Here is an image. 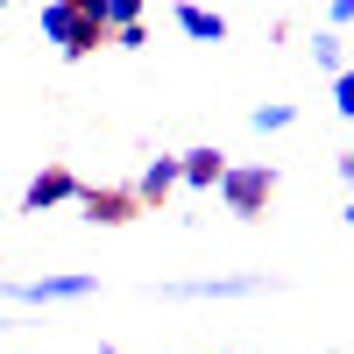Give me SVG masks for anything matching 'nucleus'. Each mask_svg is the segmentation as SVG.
<instances>
[{"label": "nucleus", "instance_id": "nucleus-1", "mask_svg": "<svg viewBox=\"0 0 354 354\" xmlns=\"http://www.w3.org/2000/svg\"><path fill=\"white\" fill-rule=\"evenodd\" d=\"M36 36L57 50V57H93L100 43H106V28H100V15H93V0H50V8L36 15Z\"/></svg>", "mask_w": 354, "mask_h": 354}, {"label": "nucleus", "instance_id": "nucleus-2", "mask_svg": "<svg viewBox=\"0 0 354 354\" xmlns=\"http://www.w3.org/2000/svg\"><path fill=\"white\" fill-rule=\"evenodd\" d=\"M270 192H277V163H227V177H220V205L234 220H262Z\"/></svg>", "mask_w": 354, "mask_h": 354}, {"label": "nucleus", "instance_id": "nucleus-3", "mask_svg": "<svg viewBox=\"0 0 354 354\" xmlns=\"http://www.w3.org/2000/svg\"><path fill=\"white\" fill-rule=\"evenodd\" d=\"M93 290H100L93 270H57V277H21V283H8V298H15V305H85Z\"/></svg>", "mask_w": 354, "mask_h": 354}, {"label": "nucleus", "instance_id": "nucleus-4", "mask_svg": "<svg viewBox=\"0 0 354 354\" xmlns=\"http://www.w3.org/2000/svg\"><path fill=\"white\" fill-rule=\"evenodd\" d=\"M277 290L270 277H185V283H163V298L177 305H220V298H262Z\"/></svg>", "mask_w": 354, "mask_h": 354}, {"label": "nucleus", "instance_id": "nucleus-5", "mask_svg": "<svg viewBox=\"0 0 354 354\" xmlns=\"http://www.w3.org/2000/svg\"><path fill=\"white\" fill-rule=\"evenodd\" d=\"M78 198H85L78 170H64V163H43V170L21 185V213L36 220V213H57V205H78Z\"/></svg>", "mask_w": 354, "mask_h": 354}, {"label": "nucleus", "instance_id": "nucleus-6", "mask_svg": "<svg viewBox=\"0 0 354 354\" xmlns=\"http://www.w3.org/2000/svg\"><path fill=\"white\" fill-rule=\"evenodd\" d=\"M78 213L93 220V227H128V220L142 213V205H135V192H128V185H85Z\"/></svg>", "mask_w": 354, "mask_h": 354}, {"label": "nucleus", "instance_id": "nucleus-7", "mask_svg": "<svg viewBox=\"0 0 354 354\" xmlns=\"http://www.w3.org/2000/svg\"><path fill=\"white\" fill-rule=\"evenodd\" d=\"M177 177H185V192H220V177H227V149H213V142H198V149H177Z\"/></svg>", "mask_w": 354, "mask_h": 354}, {"label": "nucleus", "instance_id": "nucleus-8", "mask_svg": "<svg viewBox=\"0 0 354 354\" xmlns=\"http://www.w3.org/2000/svg\"><path fill=\"white\" fill-rule=\"evenodd\" d=\"M135 205H142V213H149V205H163L170 192H185V177H177V156H149V163H142L135 170Z\"/></svg>", "mask_w": 354, "mask_h": 354}, {"label": "nucleus", "instance_id": "nucleus-9", "mask_svg": "<svg viewBox=\"0 0 354 354\" xmlns=\"http://www.w3.org/2000/svg\"><path fill=\"white\" fill-rule=\"evenodd\" d=\"M170 21L185 28L192 43H227V15L220 8H192V0H185V8H170Z\"/></svg>", "mask_w": 354, "mask_h": 354}, {"label": "nucleus", "instance_id": "nucleus-10", "mask_svg": "<svg viewBox=\"0 0 354 354\" xmlns=\"http://www.w3.org/2000/svg\"><path fill=\"white\" fill-rule=\"evenodd\" d=\"M248 128H255V135H283V128H298V106H290V100H262V106L248 113Z\"/></svg>", "mask_w": 354, "mask_h": 354}, {"label": "nucleus", "instance_id": "nucleus-11", "mask_svg": "<svg viewBox=\"0 0 354 354\" xmlns=\"http://www.w3.org/2000/svg\"><path fill=\"white\" fill-rule=\"evenodd\" d=\"M312 64L326 71V78H340V71H347V43L333 36V28H319V36H312Z\"/></svg>", "mask_w": 354, "mask_h": 354}, {"label": "nucleus", "instance_id": "nucleus-12", "mask_svg": "<svg viewBox=\"0 0 354 354\" xmlns=\"http://www.w3.org/2000/svg\"><path fill=\"white\" fill-rule=\"evenodd\" d=\"M326 100H333V113H340V121H354V64H347V71L326 85Z\"/></svg>", "mask_w": 354, "mask_h": 354}, {"label": "nucleus", "instance_id": "nucleus-13", "mask_svg": "<svg viewBox=\"0 0 354 354\" xmlns=\"http://www.w3.org/2000/svg\"><path fill=\"white\" fill-rule=\"evenodd\" d=\"M326 28H333V36H340V28H354V0H333V8H326Z\"/></svg>", "mask_w": 354, "mask_h": 354}, {"label": "nucleus", "instance_id": "nucleus-14", "mask_svg": "<svg viewBox=\"0 0 354 354\" xmlns=\"http://www.w3.org/2000/svg\"><path fill=\"white\" fill-rule=\"evenodd\" d=\"M340 177H347V192H354V142H347V156H340Z\"/></svg>", "mask_w": 354, "mask_h": 354}, {"label": "nucleus", "instance_id": "nucleus-15", "mask_svg": "<svg viewBox=\"0 0 354 354\" xmlns=\"http://www.w3.org/2000/svg\"><path fill=\"white\" fill-rule=\"evenodd\" d=\"M347 227H354V198H347Z\"/></svg>", "mask_w": 354, "mask_h": 354}]
</instances>
